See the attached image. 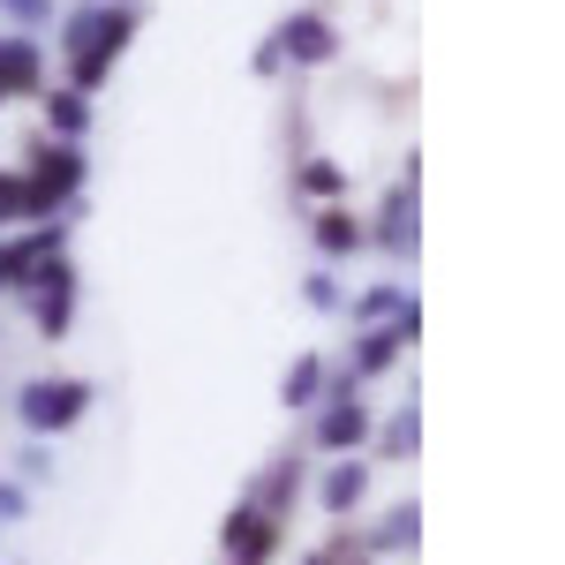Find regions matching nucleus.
I'll use <instances>...</instances> for the list:
<instances>
[{"instance_id": "obj_5", "label": "nucleus", "mask_w": 565, "mask_h": 565, "mask_svg": "<svg viewBox=\"0 0 565 565\" xmlns=\"http://www.w3.org/2000/svg\"><path fill=\"white\" fill-rule=\"evenodd\" d=\"M271 45H279V61H295V68H324V61L340 53V31H332L317 8H295V15L279 23V39H271Z\"/></svg>"}, {"instance_id": "obj_13", "label": "nucleus", "mask_w": 565, "mask_h": 565, "mask_svg": "<svg viewBox=\"0 0 565 565\" xmlns=\"http://www.w3.org/2000/svg\"><path fill=\"white\" fill-rule=\"evenodd\" d=\"M45 129L61 136V143H76V136L90 129V98H84V90H68V84L45 90Z\"/></svg>"}, {"instance_id": "obj_16", "label": "nucleus", "mask_w": 565, "mask_h": 565, "mask_svg": "<svg viewBox=\"0 0 565 565\" xmlns=\"http://www.w3.org/2000/svg\"><path fill=\"white\" fill-rule=\"evenodd\" d=\"M415 535H423V513H415V498H407V505H392L362 543H370V551H415Z\"/></svg>"}, {"instance_id": "obj_26", "label": "nucleus", "mask_w": 565, "mask_h": 565, "mask_svg": "<svg viewBox=\"0 0 565 565\" xmlns=\"http://www.w3.org/2000/svg\"><path fill=\"white\" fill-rule=\"evenodd\" d=\"M0 287H8V249H0Z\"/></svg>"}, {"instance_id": "obj_11", "label": "nucleus", "mask_w": 565, "mask_h": 565, "mask_svg": "<svg viewBox=\"0 0 565 565\" xmlns=\"http://www.w3.org/2000/svg\"><path fill=\"white\" fill-rule=\"evenodd\" d=\"M362 498H370V468H362L354 452H348V460H332L324 482H317V505H324V513H354Z\"/></svg>"}, {"instance_id": "obj_14", "label": "nucleus", "mask_w": 565, "mask_h": 565, "mask_svg": "<svg viewBox=\"0 0 565 565\" xmlns=\"http://www.w3.org/2000/svg\"><path fill=\"white\" fill-rule=\"evenodd\" d=\"M45 61L31 39H0V90H39Z\"/></svg>"}, {"instance_id": "obj_19", "label": "nucleus", "mask_w": 565, "mask_h": 565, "mask_svg": "<svg viewBox=\"0 0 565 565\" xmlns=\"http://www.w3.org/2000/svg\"><path fill=\"white\" fill-rule=\"evenodd\" d=\"M23 218H45L31 196V174H0V226H23Z\"/></svg>"}, {"instance_id": "obj_12", "label": "nucleus", "mask_w": 565, "mask_h": 565, "mask_svg": "<svg viewBox=\"0 0 565 565\" xmlns=\"http://www.w3.org/2000/svg\"><path fill=\"white\" fill-rule=\"evenodd\" d=\"M309 234H317V249H324V257H354V249L370 242V226H362V218H354L348 204H324Z\"/></svg>"}, {"instance_id": "obj_25", "label": "nucleus", "mask_w": 565, "mask_h": 565, "mask_svg": "<svg viewBox=\"0 0 565 565\" xmlns=\"http://www.w3.org/2000/svg\"><path fill=\"white\" fill-rule=\"evenodd\" d=\"M23 476H31V482H45V476H53V460H45V445H31V452H23Z\"/></svg>"}, {"instance_id": "obj_9", "label": "nucleus", "mask_w": 565, "mask_h": 565, "mask_svg": "<svg viewBox=\"0 0 565 565\" xmlns=\"http://www.w3.org/2000/svg\"><path fill=\"white\" fill-rule=\"evenodd\" d=\"M377 242H385V257H415V242H423V226H415V181L385 196V212H377Z\"/></svg>"}, {"instance_id": "obj_20", "label": "nucleus", "mask_w": 565, "mask_h": 565, "mask_svg": "<svg viewBox=\"0 0 565 565\" xmlns=\"http://www.w3.org/2000/svg\"><path fill=\"white\" fill-rule=\"evenodd\" d=\"M399 309H407V295H399V287H370V295H354V324H377V317H399Z\"/></svg>"}, {"instance_id": "obj_8", "label": "nucleus", "mask_w": 565, "mask_h": 565, "mask_svg": "<svg viewBox=\"0 0 565 565\" xmlns=\"http://www.w3.org/2000/svg\"><path fill=\"white\" fill-rule=\"evenodd\" d=\"M309 445H324V452L348 460L354 445H370V407H362V399H332V407H317V437H309Z\"/></svg>"}, {"instance_id": "obj_28", "label": "nucleus", "mask_w": 565, "mask_h": 565, "mask_svg": "<svg viewBox=\"0 0 565 565\" xmlns=\"http://www.w3.org/2000/svg\"><path fill=\"white\" fill-rule=\"evenodd\" d=\"M0 98H8V90H0Z\"/></svg>"}, {"instance_id": "obj_18", "label": "nucleus", "mask_w": 565, "mask_h": 565, "mask_svg": "<svg viewBox=\"0 0 565 565\" xmlns=\"http://www.w3.org/2000/svg\"><path fill=\"white\" fill-rule=\"evenodd\" d=\"M279 399H287V407H317V399H324V362H317V354H295V370H287Z\"/></svg>"}, {"instance_id": "obj_27", "label": "nucleus", "mask_w": 565, "mask_h": 565, "mask_svg": "<svg viewBox=\"0 0 565 565\" xmlns=\"http://www.w3.org/2000/svg\"><path fill=\"white\" fill-rule=\"evenodd\" d=\"M348 565H370V558H348Z\"/></svg>"}, {"instance_id": "obj_17", "label": "nucleus", "mask_w": 565, "mask_h": 565, "mask_svg": "<svg viewBox=\"0 0 565 565\" xmlns=\"http://www.w3.org/2000/svg\"><path fill=\"white\" fill-rule=\"evenodd\" d=\"M370 437H377V452H385V460H407V452H415V437H423V415H415V399H407V407H392L385 430H370Z\"/></svg>"}, {"instance_id": "obj_22", "label": "nucleus", "mask_w": 565, "mask_h": 565, "mask_svg": "<svg viewBox=\"0 0 565 565\" xmlns=\"http://www.w3.org/2000/svg\"><path fill=\"white\" fill-rule=\"evenodd\" d=\"M0 15H15V23L39 31V23H53V0H0Z\"/></svg>"}, {"instance_id": "obj_4", "label": "nucleus", "mask_w": 565, "mask_h": 565, "mask_svg": "<svg viewBox=\"0 0 565 565\" xmlns=\"http://www.w3.org/2000/svg\"><path fill=\"white\" fill-rule=\"evenodd\" d=\"M76 189H84V151H76V143H45L39 159H31V196H39V212L53 218V204H76Z\"/></svg>"}, {"instance_id": "obj_15", "label": "nucleus", "mask_w": 565, "mask_h": 565, "mask_svg": "<svg viewBox=\"0 0 565 565\" xmlns=\"http://www.w3.org/2000/svg\"><path fill=\"white\" fill-rule=\"evenodd\" d=\"M392 362H399V340L377 332V324H362V340H354V354H348V377H385Z\"/></svg>"}, {"instance_id": "obj_7", "label": "nucleus", "mask_w": 565, "mask_h": 565, "mask_svg": "<svg viewBox=\"0 0 565 565\" xmlns=\"http://www.w3.org/2000/svg\"><path fill=\"white\" fill-rule=\"evenodd\" d=\"M68 317H76V271H68V257H61L39 287H31V324H39L45 340H61V332H68Z\"/></svg>"}, {"instance_id": "obj_2", "label": "nucleus", "mask_w": 565, "mask_h": 565, "mask_svg": "<svg viewBox=\"0 0 565 565\" xmlns=\"http://www.w3.org/2000/svg\"><path fill=\"white\" fill-rule=\"evenodd\" d=\"M15 415H23V430H68V423H84L90 415V385L84 377H31V385L15 392Z\"/></svg>"}, {"instance_id": "obj_23", "label": "nucleus", "mask_w": 565, "mask_h": 565, "mask_svg": "<svg viewBox=\"0 0 565 565\" xmlns=\"http://www.w3.org/2000/svg\"><path fill=\"white\" fill-rule=\"evenodd\" d=\"M302 295H309L317 309H332V302H340V279H332V271H309V287H302Z\"/></svg>"}, {"instance_id": "obj_21", "label": "nucleus", "mask_w": 565, "mask_h": 565, "mask_svg": "<svg viewBox=\"0 0 565 565\" xmlns=\"http://www.w3.org/2000/svg\"><path fill=\"white\" fill-rule=\"evenodd\" d=\"M302 189H309V196H340V189H348V174H340L332 159H309V167H302Z\"/></svg>"}, {"instance_id": "obj_1", "label": "nucleus", "mask_w": 565, "mask_h": 565, "mask_svg": "<svg viewBox=\"0 0 565 565\" xmlns=\"http://www.w3.org/2000/svg\"><path fill=\"white\" fill-rule=\"evenodd\" d=\"M136 39V8H106V0H90V8H76L68 23H61V61H68V90H98L106 84V68H114V53Z\"/></svg>"}, {"instance_id": "obj_3", "label": "nucleus", "mask_w": 565, "mask_h": 565, "mask_svg": "<svg viewBox=\"0 0 565 565\" xmlns=\"http://www.w3.org/2000/svg\"><path fill=\"white\" fill-rule=\"evenodd\" d=\"M0 249H8V287H39L45 271L68 257V226L45 218V226H31L23 242H0Z\"/></svg>"}, {"instance_id": "obj_10", "label": "nucleus", "mask_w": 565, "mask_h": 565, "mask_svg": "<svg viewBox=\"0 0 565 565\" xmlns=\"http://www.w3.org/2000/svg\"><path fill=\"white\" fill-rule=\"evenodd\" d=\"M295 498H302V460L287 452V460H271V468L257 476L249 505H257V513H271V521H287V505H295Z\"/></svg>"}, {"instance_id": "obj_6", "label": "nucleus", "mask_w": 565, "mask_h": 565, "mask_svg": "<svg viewBox=\"0 0 565 565\" xmlns=\"http://www.w3.org/2000/svg\"><path fill=\"white\" fill-rule=\"evenodd\" d=\"M271 551H279V521L257 513V505H234V513H226V558L234 565H271Z\"/></svg>"}, {"instance_id": "obj_24", "label": "nucleus", "mask_w": 565, "mask_h": 565, "mask_svg": "<svg viewBox=\"0 0 565 565\" xmlns=\"http://www.w3.org/2000/svg\"><path fill=\"white\" fill-rule=\"evenodd\" d=\"M31 513V498H23V482H0V521H23Z\"/></svg>"}]
</instances>
